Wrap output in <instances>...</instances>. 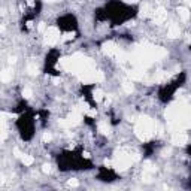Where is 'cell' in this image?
Wrapping results in <instances>:
<instances>
[{
	"label": "cell",
	"mask_w": 191,
	"mask_h": 191,
	"mask_svg": "<svg viewBox=\"0 0 191 191\" xmlns=\"http://www.w3.org/2000/svg\"><path fill=\"white\" fill-rule=\"evenodd\" d=\"M154 130H155V125L151 121L150 118L143 116V118H139L137 123L134 125V133L136 136L141 139V141H148L151 136L154 134Z\"/></svg>",
	"instance_id": "obj_1"
},
{
	"label": "cell",
	"mask_w": 191,
	"mask_h": 191,
	"mask_svg": "<svg viewBox=\"0 0 191 191\" xmlns=\"http://www.w3.org/2000/svg\"><path fill=\"white\" fill-rule=\"evenodd\" d=\"M137 160H139V155H137V154H134V155H132V154H119V155H116V157L114 158L112 164H114L115 169L125 170L127 167L132 166L133 161H137Z\"/></svg>",
	"instance_id": "obj_2"
},
{
	"label": "cell",
	"mask_w": 191,
	"mask_h": 191,
	"mask_svg": "<svg viewBox=\"0 0 191 191\" xmlns=\"http://www.w3.org/2000/svg\"><path fill=\"white\" fill-rule=\"evenodd\" d=\"M60 32H58L57 27H48L46 32H45V42L48 45H55L60 41Z\"/></svg>",
	"instance_id": "obj_3"
},
{
	"label": "cell",
	"mask_w": 191,
	"mask_h": 191,
	"mask_svg": "<svg viewBox=\"0 0 191 191\" xmlns=\"http://www.w3.org/2000/svg\"><path fill=\"white\" fill-rule=\"evenodd\" d=\"M103 52L106 54V55H109V57H114V58H118V60H121V52H119V48L116 46L114 42H106L105 45H103Z\"/></svg>",
	"instance_id": "obj_4"
},
{
	"label": "cell",
	"mask_w": 191,
	"mask_h": 191,
	"mask_svg": "<svg viewBox=\"0 0 191 191\" xmlns=\"http://www.w3.org/2000/svg\"><path fill=\"white\" fill-rule=\"evenodd\" d=\"M166 17H167L166 9L163 8V6H158V8L154 9V12H152V20H154L155 24H161V23L166 20Z\"/></svg>",
	"instance_id": "obj_5"
},
{
	"label": "cell",
	"mask_w": 191,
	"mask_h": 191,
	"mask_svg": "<svg viewBox=\"0 0 191 191\" xmlns=\"http://www.w3.org/2000/svg\"><path fill=\"white\" fill-rule=\"evenodd\" d=\"M187 142H188V136L182 133V132H178V133H175L172 136V143L176 145V146H184Z\"/></svg>",
	"instance_id": "obj_6"
},
{
	"label": "cell",
	"mask_w": 191,
	"mask_h": 191,
	"mask_svg": "<svg viewBox=\"0 0 191 191\" xmlns=\"http://www.w3.org/2000/svg\"><path fill=\"white\" fill-rule=\"evenodd\" d=\"M81 118H82V115H81V111L78 108H75L72 112H70V115H69V118H67V121L70 123V125H76L81 123Z\"/></svg>",
	"instance_id": "obj_7"
},
{
	"label": "cell",
	"mask_w": 191,
	"mask_h": 191,
	"mask_svg": "<svg viewBox=\"0 0 191 191\" xmlns=\"http://www.w3.org/2000/svg\"><path fill=\"white\" fill-rule=\"evenodd\" d=\"M152 12H154V11L151 8V5L148 2H145L141 6V14H139V15H141L142 18H146V17H150V15H152Z\"/></svg>",
	"instance_id": "obj_8"
},
{
	"label": "cell",
	"mask_w": 191,
	"mask_h": 191,
	"mask_svg": "<svg viewBox=\"0 0 191 191\" xmlns=\"http://www.w3.org/2000/svg\"><path fill=\"white\" fill-rule=\"evenodd\" d=\"M179 33H181L179 27H178L176 24H170V27H169V36H170L172 39H175V37L179 36Z\"/></svg>",
	"instance_id": "obj_9"
},
{
	"label": "cell",
	"mask_w": 191,
	"mask_h": 191,
	"mask_svg": "<svg viewBox=\"0 0 191 191\" xmlns=\"http://www.w3.org/2000/svg\"><path fill=\"white\" fill-rule=\"evenodd\" d=\"M178 15H179V18L181 20H184V21H187L188 18H190V11L187 8H178Z\"/></svg>",
	"instance_id": "obj_10"
},
{
	"label": "cell",
	"mask_w": 191,
	"mask_h": 191,
	"mask_svg": "<svg viewBox=\"0 0 191 191\" xmlns=\"http://www.w3.org/2000/svg\"><path fill=\"white\" fill-rule=\"evenodd\" d=\"M97 128H99L100 133H103V134H109V133H111V127H109V124H108V123H105V121L99 123Z\"/></svg>",
	"instance_id": "obj_11"
},
{
	"label": "cell",
	"mask_w": 191,
	"mask_h": 191,
	"mask_svg": "<svg viewBox=\"0 0 191 191\" xmlns=\"http://www.w3.org/2000/svg\"><path fill=\"white\" fill-rule=\"evenodd\" d=\"M123 90H124L127 94H130V93H133L134 87H133V82L132 81H128V79H125V81H123Z\"/></svg>",
	"instance_id": "obj_12"
},
{
	"label": "cell",
	"mask_w": 191,
	"mask_h": 191,
	"mask_svg": "<svg viewBox=\"0 0 191 191\" xmlns=\"http://www.w3.org/2000/svg\"><path fill=\"white\" fill-rule=\"evenodd\" d=\"M27 72H28V75L30 76H36L37 73H39V69L34 66V64H28V66H27Z\"/></svg>",
	"instance_id": "obj_13"
},
{
	"label": "cell",
	"mask_w": 191,
	"mask_h": 191,
	"mask_svg": "<svg viewBox=\"0 0 191 191\" xmlns=\"http://www.w3.org/2000/svg\"><path fill=\"white\" fill-rule=\"evenodd\" d=\"M103 96H105V93L102 91L100 88H97V90L94 91V99H96V102H102V99H103Z\"/></svg>",
	"instance_id": "obj_14"
},
{
	"label": "cell",
	"mask_w": 191,
	"mask_h": 191,
	"mask_svg": "<svg viewBox=\"0 0 191 191\" xmlns=\"http://www.w3.org/2000/svg\"><path fill=\"white\" fill-rule=\"evenodd\" d=\"M23 163H24L25 166H30V164H33V157L32 155H23Z\"/></svg>",
	"instance_id": "obj_15"
},
{
	"label": "cell",
	"mask_w": 191,
	"mask_h": 191,
	"mask_svg": "<svg viewBox=\"0 0 191 191\" xmlns=\"http://www.w3.org/2000/svg\"><path fill=\"white\" fill-rule=\"evenodd\" d=\"M73 37H75V34H73V33H64L63 36H61V39H60V41H61V42H69V41H72Z\"/></svg>",
	"instance_id": "obj_16"
},
{
	"label": "cell",
	"mask_w": 191,
	"mask_h": 191,
	"mask_svg": "<svg viewBox=\"0 0 191 191\" xmlns=\"http://www.w3.org/2000/svg\"><path fill=\"white\" fill-rule=\"evenodd\" d=\"M9 78H11V72L9 70H3L2 72V81L6 82V81H9Z\"/></svg>",
	"instance_id": "obj_17"
},
{
	"label": "cell",
	"mask_w": 191,
	"mask_h": 191,
	"mask_svg": "<svg viewBox=\"0 0 191 191\" xmlns=\"http://www.w3.org/2000/svg\"><path fill=\"white\" fill-rule=\"evenodd\" d=\"M23 96H24L25 99H30V97L33 96V93H32L30 88H24V90H23Z\"/></svg>",
	"instance_id": "obj_18"
},
{
	"label": "cell",
	"mask_w": 191,
	"mask_h": 191,
	"mask_svg": "<svg viewBox=\"0 0 191 191\" xmlns=\"http://www.w3.org/2000/svg\"><path fill=\"white\" fill-rule=\"evenodd\" d=\"M51 139H52V134L48 133V132H45V133H43V136H42V141L45 142V143H46V142H50Z\"/></svg>",
	"instance_id": "obj_19"
},
{
	"label": "cell",
	"mask_w": 191,
	"mask_h": 191,
	"mask_svg": "<svg viewBox=\"0 0 191 191\" xmlns=\"http://www.w3.org/2000/svg\"><path fill=\"white\" fill-rule=\"evenodd\" d=\"M37 30H39L41 33H45V32H46V24H45V23H39V25H37Z\"/></svg>",
	"instance_id": "obj_20"
},
{
	"label": "cell",
	"mask_w": 191,
	"mask_h": 191,
	"mask_svg": "<svg viewBox=\"0 0 191 191\" xmlns=\"http://www.w3.org/2000/svg\"><path fill=\"white\" fill-rule=\"evenodd\" d=\"M67 185H69V187H73V188H75V187H78V185H79V182H78V179H69Z\"/></svg>",
	"instance_id": "obj_21"
},
{
	"label": "cell",
	"mask_w": 191,
	"mask_h": 191,
	"mask_svg": "<svg viewBox=\"0 0 191 191\" xmlns=\"http://www.w3.org/2000/svg\"><path fill=\"white\" fill-rule=\"evenodd\" d=\"M42 172H43V173H50L51 172V164H43V166H42Z\"/></svg>",
	"instance_id": "obj_22"
},
{
	"label": "cell",
	"mask_w": 191,
	"mask_h": 191,
	"mask_svg": "<svg viewBox=\"0 0 191 191\" xmlns=\"http://www.w3.org/2000/svg\"><path fill=\"white\" fill-rule=\"evenodd\" d=\"M103 79H105V75H103V72L97 70V81H99V82H102Z\"/></svg>",
	"instance_id": "obj_23"
},
{
	"label": "cell",
	"mask_w": 191,
	"mask_h": 191,
	"mask_svg": "<svg viewBox=\"0 0 191 191\" xmlns=\"http://www.w3.org/2000/svg\"><path fill=\"white\" fill-rule=\"evenodd\" d=\"M85 114H87L88 116H96V115H97V112H96L94 109H88V111H87Z\"/></svg>",
	"instance_id": "obj_24"
},
{
	"label": "cell",
	"mask_w": 191,
	"mask_h": 191,
	"mask_svg": "<svg viewBox=\"0 0 191 191\" xmlns=\"http://www.w3.org/2000/svg\"><path fill=\"white\" fill-rule=\"evenodd\" d=\"M14 154H15V157H23V154L20 152V150H18V148H15V150H14Z\"/></svg>",
	"instance_id": "obj_25"
},
{
	"label": "cell",
	"mask_w": 191,
	"mask_h": 191,
	"mask_svg": "<svg viewBox=\"0 0 191 191\" xmlns=\"http://www.w3.org/2000/svg\"><path fill=\"white\" fill-rule=\"evenodd\" d=\"M105 166H112V161H111V160H108V158H106V160H105Z\"/></svg>",
	"instance_id": "obj_26"
},
{
	"label": "cell",
	"mask_w": 191,
	"mask_h": 191,
	"mask_svg": "<svg viewBox=\"0 0 191 191\" xmlns=\"http://www.w3.org/2000/svg\"><path fill=\"white\" fill-rule=\"evenodd\" d=\"M15 61H17V58H15V57H11V58H9V64H14Z\"/></svg>",
	"instance_id": "obj_27"
},
{
	"label": "cell",
	"mask_w": 191,
	"mask_h": 191,
	"mask_svg": "<svg viewBox=\"0 0 191 191\" xmlns=\"http://www.w3.org/2000/svg\"><path fill=\"white\" fill-rule=\"evenodd\" d=\"M125 3H137L139 0H124Z\"/></svg>",
	"instance_id": "obj_28"
},
{
	"label": "cell",
	"mask_w": 191,
	"mask_h": 191,
	"mask_svg": "<svg viewBox=\"0 0 191 191\" xmlns=\"http://www.w3.org/2000/svg\"><path fill=\"white\" fill-rule=\"evenodd\" d=\"M43 2H46V3H52V2H55V0H43Z\"/></svg>",
	"instance_id": "obj_29"
},
{
	"label": "cell",
	"mask_w": 191,
	"mask_h": 191,
	"mask_svg": "<svg viewBox=\"0 0 191 191\" xmlns=\"http://www.w3.org/2000/svg\"><path fill=\"white\" fill-rule=\"evenodd\" d=\"M187 3H188V6H191V0H187Z\"/></svg>",
	"instance_id": "obj_30"
}]
</instances>
